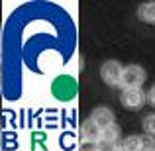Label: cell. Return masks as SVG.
Masks as SVG:
<instances>
[{"label": "cell", "instance_id": "obj_1", "mask_svg": "<svg viewBox=\"0 0 155 151\" xmlns=\"http://www.w3.org/2000/svg\"><path fill=\"white\" fill-rule=\"evenodd\" d=\"M122 77H124V67L120 65V61L108 59L100 65V79L104 80V84L116 88L122 84Z\"/></svg>", "mask_w": 155, "mask_h": 151}, {"label": "cell", "instance_id": "obj_2", "mask_svg": "<svg viewBox=\"0 0 155 151\" xmlns=\"http://www.w3.org/2000/svg\"><path fill=\"white\" fill-rule=\"evenodd\" d=\"M145 83V69L140 65H128L124 67V77H122V90L128 88H141V84Z\"/></svg>", "mask_w": 155, "mask_h": 151}, {"label": "cell", "instance_id": "obj_3", "mask_svg": "<svg viewBox=\"0 0 155 151\" xmlns=\"http://www.w3.org/2000/svg\"><path fill=\"white\" fill-rule=\"evenodd\" d=\"M145 102H147V92H143L141 88H128L120 92V104L126 110H140L143 108Z\"/></svg>", "mask_w": 155, "mask_h": 151}, {"label": "cell", "instance_id": "obj_4", "mask_svg": "<svg viewBox=\"0 0 155 151\" xmlns=\"http://www.w3.org/2000/svg\"><path fill=\"white\" fill-rule=\"evenodd\" d=\"M88 118H91V120L94 122L100 130H106V128H110L112 124H116L114 112L110 108H106V106H96V108L91 112V116H88Z\"/></svg>", "mask_w": 155, "mask_h": 151}, {"label": "cell", "instance_id": "obj_5", "mask_svg": "<svg viewBox=\"0 0 155 151\" xmlns=\"http://www.w3.org/2000/svg\"><path fill=\"white\" fill-rule=\"evenodd\" d=\"M81 137H83L84 143L96 145L100 140H102V130H100L98 126L91 120V118H87V120L81 124Z\"/></svg>", "mask_w": 155, "mask_h": 151}, {"label": "cell", "instance_id": "obj_6", "mask_svg": "<svg viewBox=\"0 0 155 151\" xmlns=\"http://www.w3.org/2000/svg\"><path fill=\"white\" fill-rule=\"evenodd\" d=\"M137 18L141 22L149 24V26H155V2H143L140 8H137Z\"/></svg>", "mask_w": 155, "mask_h": 151}, {"label": "cell", "instance_id": "obj_7", "mask_svg": "<svg viewBox=\"0 0 155 151\" xmlns=\"http://www.w3.org/2000/svg\"><path fill=\"white\" fill-rule=\"evenodd\" d=\"M122 151H141V136H128L118 145Z\"/></svg>", "mask_w": 155, "mask_h": 151}, {"label": "cell", "instance_id": "obj_8", "mask_svg": "<svg viewBox=\"0 0 155 151\" xmlns=\"http://www.w3.org/2000/svg\"><path fill=\"white\" fill-rule=\"evenodd\" d=\"M102 140L104 141H110V143L120 145L122 143V132H120V128H118L116 124H112L110 128L102 130Z\"/></svg>", "mask_w": 155, "mask_h": 151}, {"label": "cell", "instance_id": "obj_9", "mask_svg": "<svg viewBox=\"0 0 155 151\" xmlns=\"http://www.w3.org/2000/svg\"><path fill=\"white\" fill-rule=\"evenodd\" d=\"M143 130L147 136L155 137V114H149V116L143 118Z\"/></svg>", "mask_w": 155, "mask_h": 151}, {"label": "cell", "instance_id": "obj_10", "mask_svg": "<svg viewBox=\"0 0 155 151\" xmlns=\"http://www.w3.org/2000/svg\"><path fill=\"white\" fill-rule=\"evenodd\" d=\"M141 151H155V137L143 133L141 136Z\"/></svg>", "mask_w": 155, "mask_h": 151}, {"label": "cell", "instance_id": "obj_11", "mask_svg": "<svg viewBox=\"0 0 155 151\" xmlns=\"http://www.w3.org/2000/svg\"><path fill=\"white\" fill-rule=\"evenodd\" d=\"M116 149H118L116 143H110V141H104V140H100L96 143V151H116Z\"/></svg>", "mask_w": 155, "mask_h": 151}, {"label": "cell", "instance_id": "obj_12", "mask_svg": "<svg viewBox=\"0 0 155 151\" xmlns=\"http://www.w3.org/2000/svg\"><path fill=\"white\" fill-rule=\"evenodd\" d=\"M147 102H149V104H151L153 108H155V83L151 84V88L147 90Z\"/></svg>", "mask_w": 155, "mask_h": 151}, {"label": "cell", "instance_id": "obj_13", "mask_svg": "<svg viewBox=\"0 0 155 151\" xmlns=\"http://www.w3.org/2000/svg\"><path fill=\"white\" fill-rule=\"evenodd\" d=\"M116 151H122V149H120V147H118V149H116Z\"/></svg>", "mask_w": 155, "mask_h": 151}, {"label": "cell", "instance_id": "obj_14", "mask_svg": "<svg viewBox=\"0 0 155 151\" xmlns=\"http://www.w3.org/2000/svg\"><path fill=\"white\" fill-rule=\"evenodd\" d=\"M49 151H51V149H49Z\"/></svg>", "mask_w": 155, "mask_h": 151}]
</instances>
